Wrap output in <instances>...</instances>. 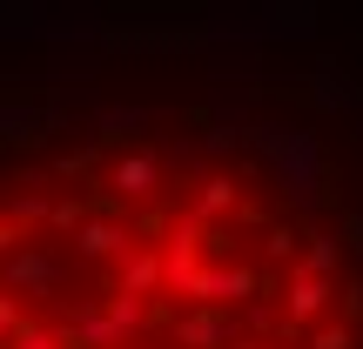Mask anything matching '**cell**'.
I'll use <instances>...</instances> for the list:
<instances>
[{
	"instance_id": "6da1fadb",
	"label": "cell",
	"mask_w": 363,
	"mask_h": 349,
	"mask_svg": "<svg viewBox=\"0 0 363 349\" xmlns=\"http://www.w3.org/2000/svg\"><path fill=\"white\" fill-rule=\"evenodd\" d=\"M0 349H363V148L242 81H0Z\"/></svg>"
}]
</instances>
